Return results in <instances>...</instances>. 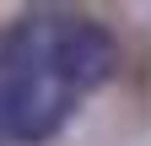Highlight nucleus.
Returning <instances> with one entry per match:
<instances>
[{
	"label": "nucleus",
	"instance_id": "f257e3e1",
	"mask_svg": "<svg viewBox=\"0 0 151 146\" xmlns=\"http://www.w3.org/2000/svg\"><path fill=\"white\" fill-rule=\"evenodd\" d=\"M119 65L103 22L76 11H32L0 33V146H43L65 130L92 87Z\"/></svg>",
	"mask_w": 151,
	"mask_h": 146
}]
</instances>
